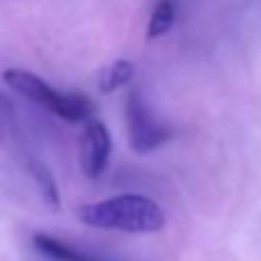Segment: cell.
Masks as SVG:
<instances>
[{
	"label": "cell",
	"instance_id": "3957f363",
	"mask_svg": "<svg viewBox=\"0 0 261 261\" xmlns=\"http://www.w3.org/2000/svg\"><path fill=\"white\" fill-rule=\"evenodd\" d=\"M126 130L128 144L135 153H151L172 138V130L153 117L138 92H130L126 99Z\"/></svg>",
	"mask_w": 261,
	"mask_h": 261
},
{
	"label": "cell",
	"instance_id": "5b68a950",
	"mask_svg": "<svg viewBox=\"0 0 261 261\" xmlns=\"http://www.w3.org/2000/svg\"><path fill=\"white\" fill-rule=\"evenodd\" d=\"M32 243L50 261H101L99 257H94V254L76 250L73 245L64 243V241L55 239V236H48V234H35Z\"/></svg>",
	"mask_w": 261,
	"mask_h": 261
},
{
	"label": "cell",
	"instance_id": "ba28073f",
	"mask_svg": "<svg viewBox=\"0 0 261 261\" xmlns=\"http://www.w3.org/2000/svg\"><path fill=\"white\" fill-rule=\"evenodd\" d=\"M176 21V5L174 0H161V3L153 7L151 16H149V28L147 35L149 39H156V37H163L170 32V28L174 25Z\"/></svg>",
	"mask_w": 261,
	"mask_h": 261
},
{
	"label": "cell",
	"instance_id": "6da1fadb",
	"mask_svg": "<svg viewBox=\"0 0 261 261\" xmlns=\"http://www.w3.org/2000/svg\"><path fill=\"white\" fill-rule=\"evenodd\" d=\"M83 225L122 234H156L167 225V216L156 199L147 195H115L92 202L78 213Z\"/></svg>",
	"mask_w": 261,
	"mask_h": 261
},
{
	"label": "cell",
	"instance_id": "52a82bcc",
	"mask_svg": "<svg viewBox=\"0 0 261 261\" xmlns=\"http://www.w3.org/2000/svg\"><path fill=\"white\" fill-rule=\"evenodd\" d=\"M28 170H30V176L35 179L37 188L41 190L44 199L53 208H58L60 206V188H58V181H55L50 167L46 165V163L37 161V158H30V161H28Z\"/></svg>",
	"mask_w": 261,
	"mask_h": 261
},
{
	"label": "cell",
	"instance_id": "277c9868",
	"mask_svg": "<svg viewBox=\"0 0 261 261\" xmlns=\"http://www.w3.org/2000/svg\"><path fill=\"white\" fill-rule=\"evenodd\" d=\"M110 153H113L110 130L99 119H87L81 135V144H78L81 170L85 172V176L99 179L110 163Z\"/></svg>",
	"mask_w": 261,
	"mask_h": 261
},
{
	"label": "cell",
	"instance_id": "7a4b0ae2",
	"mask_svg": "<svg viewBox=\"0 0 261 261\" xmlns=\"http://www.w3.org/2000/svg\"><path fill=\"white\" fill-rule=\"evenodd\" d=\"M3 81L14 94L28 99L30 103L41 106L44 110L53 113L55 117L64 119V122H87L92 119V103L83 94H73V92H60L50 87L44 78L37 73L25 71V69H7L3 73Z\"/></svg>",
	"mask_w": 261,
	"mask_h": 261
},
{
	"label": "cell",
	"instance_id": "8992f818",
	"mask_svg": "<svg viewBox=\"0 0 261 261\" xmlns=\"http://www.w3.org/2000/svg\"><path fill=\"white\" fill-rule=\"evenodd\" d=\"M133 73H135L133 62H128V60H115L113 64H108V67L101 71L99 90L103 92V94H113V92L122 90L124 85H128Z\"/></svg>",
	"mask_w": 261,
	"mask_h": 261
}]
</instances>
